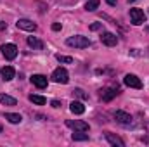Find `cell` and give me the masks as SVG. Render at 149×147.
<instances>
[{
  "label": "cell",
  "mask_w": 149,
  "mask_h": 147,
  "mask_svg": "<svg viewBox=\"0 0 149 147\" xmlns=\"http://www.w3.org/2000/svg\"><path fill=\"white\" fill-rule=\"evenodd\" d=\"M66 43H68L70 47H74V49H87V47H90V40L87 37H81V35L70 37L66 40Z\"/></svg>",
  "instance_id": "6da1fadb"
},
{
  "label": "cell",
  "mask_w": 149,
  "mask_h": 147,
  "mask_svg": "<svg viewBox=\"0 0 149 147\" xmlns=\"http://www.w3.org/2000/svg\"><path fill=\"white\" fill-rule=\"evenodd\" d=\"M52 81H56V83H68L70 81V74H68V71L64 69V68H57L54 73H52Z\"/></svg>",
  "instance_id": "7a4b0ae2"
},
{
  "label": "cell",
  "mask_w": 149,
  "mask_h": 147,
  "mask_svg": "<svg viewBox=\"0 0 149 147\" xmlns=\"http://www.w3.org/2000/svg\"><path fill=\"white\" fill-rule=\"evenodd\" d=\"M130 21H132V24L139 26V24L146 23V14L141 9H130Z\"/></svg>",
  "instance_id": "3957f363"
},
{
  "label": "cell",
  "mask_w": 149,
  "mask_h": 147,
  "mask_svg": "<svg viewBox=\"0 0 149 147\" xmlns=\"http://www.w3.org/2000/svg\"><path fill=\"white\" fill-rule=\"evenodd\" d=\"M2 54H3L5 59L12 61V59H16V55H17V47H16L14 43H3V45H2Z\"/></svg>",
  "instance_id": "277c9868"
},
{
  "label": "cell",
  "mask_w": 149,
  "mask_h": 147,
  "mask_svg": "<svg viewBox=\"0 0 149 147\" xmlns=\"http://www.w3.org/2000/svg\"><path fill=\"white\" fill-rule=\"evenodd\" d=\"M66 126L74 130V132H88V123L80 121V119H68L66 121Z\"/></svg>",
  "instance_id": "5b68a950"
},
{
  "label": "cell",
  "mask_w": 149,
  "mask_h": 147,
  "mask_svg": "<svg viewBox=\"0 0 149 147\" xmlns=\"http://www.w3.org/2000/svg\"><path fill=\"white\" fill-rule=\"evenodd\" d=\"M118 94H120V90H118V88L106 87V88H102V90H101V99H102L104 102H109V101H113Z\"/></svg>",
  "instance_id": "8992f818"
},
{
  "label": "cell",
  "mask_w": 149,
  "mask_h": 147,
  "mask_svg": "<svg viewBox=\"0 0 149 147\" xmlns=\"http://www.w3.org/2000/svg\"><path fill=\"white\" fill-rule=\"evenodd\" d=\"M123 81H125V85L130 87V88H142V81H141L135 74H127Z\"/></svg>",
  "instance_id": "52a82bcc"
},
{
  "label": "cell",
  "mask_w": 149,
  "mask_h": 147,
  "mask_svg": "<svg viewBox=\"0 0 149 147\" xmlns=\"http://www.w3.org/2000/svg\"><path fill=\"white\" fill-rule=\"evenodd\" d=\"M101 42H102L104 45H108V47H114V45L118 43V37H116L114 33L106 31V33H102V35H101Z\"/></svg>",
  "instance_id": "ba28073f"
},
{
  "label": "cell",
  "mask_w": 149,
  "mask_h": 147,
  "mask_svg": "<svg viewBox=\"0 0 149 147\" xmlns=\"http://www.w3.org/2000/svg\"><path fill=\"white\" fill-rule=\"evenodd\" d=\"M16 26H17L19 30H24V31H35V30H37V24H35L33 21H30V19H19V21L16 23Z\"/></svg>",
  "instance_id": "9c48e42d"
},
{
  "label": "cell",
  "mask_w": 149,
  "mask_h": 147,
  "mask_svg": "<svg viewBox=\"0 0 149 147\" xmlns=\"http://www.w3.org/2000/svg\"><path fill=\"white\" fill-rule=\"evenodd\" d=\"M114 119L118 123H121V125H130L132 123V116L128 112H125V111H116L114 112Z\"/></svg>",
  "instance_id": "30bf717a"
},
{
  "label": "cell",
  "mask_w": 149,
  "mask_h": 147,
  "mask_svg": "<svg viewBox=\"0 0 149 147\" xmlns=\"http://www.w3.org/2000/svg\"><path fill=\"white\" fill-rule=\"evenodd\" d=\"M30 80H31V83H33L37 88H45L47 83H49V81H47V76H43V74H33Z\"/></svg>",
  "instance_id": "8fae6325"
},
{
  "label": "cell",
  "mask_w": 149,
  "mask_h": 147,
  "mask_svg": "<svg viewBox=\"0 0 149 147\" xmlns=\"http://www.w3.org/2000/svg\"><path fill=\"white\" fill-rule=\"evenodd\" d=\"M14 76H16V71H14L12 66H5V68H2V78H3L5 81L14 80Z\"/></svg>",
  "instance_id": "7c38bea8"
},
{
  "label": "cell",
  "mask_w": 149,
  "mask_h": 147,
  "mask_svg": "<svg viewBox=\"0 0 149 147\" xmlns=\"http://www.w3.org/2000/svg\"><path fill=\"white\" fill-rule=\"evenodd\" d=\"M106 139H108V142H109L111 146H118V147H123V146H125V142H123L118 135H113V133H109V132L106 133Z\"/></svg>",
  "instance_id": "4fadbf2b"
},
{
  "label": "cell",
  "mask_w": 149,
  "mask_h": 147,
  "mask_svg": "<svg viewBox=\"0 0 149 147\" xmlns=\"http://www.w3.org/2000/svg\"><path fill=\"white\" fill-rule=\"evenodd\" d=\"M70 109L73 114H83L85 112V106L81 104V102H78V101H73L71 104H70Z\"/></svg>",
  "instance_id": "5bb4252c"
},
{
  "label": "cell",
  "mask_w": 149,
  "mask_h": 147,
  "mask_svg": "<svg viewBox=\"0 0 149 147\" xmlns=\"http://www.w3.org/2000/svg\"><path fill=\"white\" fill-rule=\"evenodd\" d=\"M5 119L9 123H12V125H17V123L23 121V116L21 114H16V112H5Z\"/></svg>",
  "instance_id": "9a60e30c"
},
{
  "label": "cell",
  "mask_w": 149,
  "mask_h": 147,
  "mask_svg": "<svg viewBox=\"0 0 149 147\" xmlns=\"http://www.w3.org/2000/svg\"><path fill=\"white\" fill-rule=\"evenodd\" d=\"M0 102L3 104V106H16V99L14 97H10V95H7V94H0Z\"/></svg>",
  "instance_id": "2e32d148"
},
{
  "label": "cell",
  "mask_w": 149,
  "mask_h": 147,
  "mask_svg": "<svg viewBox=\"0 0 149 147\" xmlns=\"http://www.w3.org/2000/svg\"><path fill=\"white\" fill-rule=\"evenodd\" d=\"M28 45H30L31 49H38V50L43 49V43H42L37 37H28Z\"/></svg>",
  "instance_id": "e0dca14e"
},
{
  "label": "cell",
  "mask_w": 149,
  "mask_h": 147,
  "mask_svg": "<svg viewBox=\"0 0 149 147\" xmlns=\"http://www.w3.org/2000/svg\"><path fill=\"white\" fill-rule=\"evenodd\" d=\"M30 101H31L33 104H37V106H43V104H45V97L37 95V94H31V95H30Z\"/></svg>",
  "instance_id": "ac0fdd59"
},
{
  "label": "cell",
  "mask_w": 149,
  "mask_h": 147,
  "mask_svg": "<svg viewBox=\"0 0 149 147\" xmlns=\"http://www.w3.org/2000/svg\"><path fill=\"white\" fill-rule=\"evenodd\" d=\"M97 7H99V0H88V2L85 3V10H88V12L95 10Z\"/></svg>",
  "instance_id": "d6986e66"
},
{
  "label": "cell",
  "mask_w": 149,
  "mask_h": 147,
  "mask_svg": "<svg viewBox=\"0 0 149 147\" xmlns=\"http://www.w3.org/2000/svg\"><path fill=\"white\" fill-rule=\"evenodd\" d=\"M73 140H76V142L88 140V135H87V133H83V132H74V133H73Z\"/></svg>",
  "instance_id": "ffe728a7"
},
{
  "label": "cell",
  "mask_w": 149,
  "mask_h": 147,
  "mask_svg": "<svg viewBox=\"0 0 149 147\" xmlns=\"http://www.w3.org/2000/svg\"><path fill=\"white\" fill-rule=\"evenodd\" d=\"M56 59H57L59 62H64V64H71V62H73V59H71V57H68V55H61V54H57V55H56Z\"/></svg>",
  "instance_id": "44dd1931"
},
{
  "label": "cell",
  "mask_w": 149,
  "mask_h": 147,
  "mask_svg": "<svg viewBox=\"0 0 149 147\" xmlns=\"http://www.w3.org/2000/svg\"><path fill=\"white\" fill-rule=\"evenodd\" d=\"M73 94L76 95V97H78V99H88V94H85V92H83L81 88H74Z\"/></svg>",
  "instance_id": "7402d4cb"
},
{
  "label": "cell",
  "mask_w": 149,
  "mask_h": 147,
  "mask_svg": "<svg viewBox=\"0 0 149 147\" xmlns=\"http://www.w3.org/2000/svg\"><path fill=\"white\" fill-rule=\"evenodd\" d=\"M61 28H63V26H61V23H54V24H52V30H54V31H59Z\"/></svg>",
  "instance_id": "603a6c76"
},
{
  "label": "cell",
  "mask_w": 149,
  "mask_h": 147,
  "mask_svg": "<svg viewBox=\"0 0 149 147\" xmlns=\"http://www.w3.org/2000/svg\"><path fill=\"white\" fill-rule=\"evenodd\" d=\"M90 30H92V31H97V30H101V24H99V23H95V24H92V26H90Z\"/></svg>",
  "instance_id": "cb8c5ba5"
},
{
  "label": "cell",
  "mask_w": 149,
  "mask_h": 147,
  "mask_svg": "<svg viewBox=\"0 0 149 147\" xmlns=\"http://www.w3.org/2000/svg\"><path fill=\"white\" fill-rule=\"evenodd\" d=\"M50 106H52V107H61V102H59V101H52Z\"/></svg>",
  "instance_id": "d4e9b609"
},
{
  "label": "cell",
  "mask_w": 149,
  "mask_h": 147,
  "mask_svg": "<svg viewBox=\"0 0 149 147\" xmlns=\"http://www.w3.org/2000/svg\"><path fill=\"white\" fill-rule=\"evenodd\" d=\"M106 2H108L109 5H116V0H106Z\"/></svg>",
  "instance_id": "484cf974"
},
{
  "label": "cell",
  "mask_w": 149,
  "mask_h": 147,
  "mask_svg": "<svg viewBox=\"0 0 149 147\" xmlns=\"http://www.w3.org/2000/svg\"><path fill=\"white\" fill-rule=\"evenodd\" d=\"M0 133H2V125H0Z\"/></svg>",
  "instance_id": "4316f807"
},
{
  "label": "cell",
  "mask_w": 149,
  "mask_h": 147,
  "mask_svg": "<svg viewBox=\"0 0 149 147\" xmlns=\"http://www.w3.org/2000/svg\"><path fill=\"white\" fill-rule=\"evenodd\" d=\"M128 2H135V0H128Z\"/></svg>",
  "instance_id": "83f0119b"
}]
</instances>
